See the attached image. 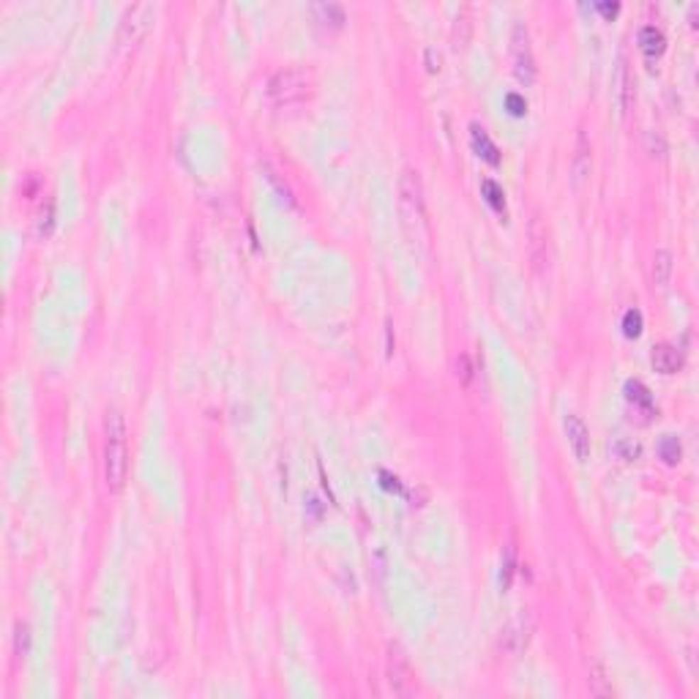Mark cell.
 Masks as SVG:
<instances>
[{
	"instance_id": "cell-1",
	"label": "cell",
	"mask_w": 699,
	"mask_h": 699,
	"mask_svg": "<svg viewBox=\"0 0 699 699\" xmlns=\"http://www.w3.org/2000/svg\"><path fill=\"white\" fill-rule=\"evenodd\" d=\"M129 475V432L121 410H109L104 421V487L121 492Z\"/></svg>"
},
{
	"instance_id": "cell-2",
	"label": "cell",
	"mask_w": 699,
	"mask_h": 699,
	"mask_svg": "<svg viewBox=\"0 0 699 699\" xmlns=\"http://www.w3.org/2000/svg\"><path fill=\"white\" fill-rule=\"evenodd\" d=\"M309 90H312V77H309V71L296 69V66L273 71V74L268 77V82H265V96H268L276 107L298 104V102H303V99L309 96Z\"/></svg>"
},
{
	"instance_id": "cell-3",
	"label": "cell",
	"mask_w": 699,
	"mask_h": 699,
	"mask_svg": "<svg viewBox=\"0 0 699 699\" xmlns=\"http://www.w3.org/2000/svg\"><path fill=\"white\" fill-rule=\"evenodd\" d=\"M153 3H134L126 9V14L121 19V28H118V47L129 50V47H137L145 33L151 31V22H153Z\"/></svg>"
},
{
	"instance_id": "cell-4",
	"label": "cell",
	"mask_w": 699,
	"mask_h": 699,
	"mask_svg": "<svg viewBox=\"0 0 699 699\" xmlns=\"http://www.w3.org/2000/svg\"><path fill=\"white\" fill-rule=\"evenodd\" d=\"M399 208L407 224H423V183L416 170H402L399 175Z\"/></svg>"
},
{
	"instance_id": "cell-5",
	"label": "cell",
	"mask_w": 699,
	"mask_h": 699,
	"mask_svg": "<svg viewBox=\"0 0 699 699\" xmlns=\"http://www.w3.org/2000/svg\"><path fill=\"white\" fill-rule=\"evenodd\" d=\"M385 675H388V686H391V691L396 697H410L416 691L413 669H410V661H407V656H404V650L399 645H388Z\"/></svg>"
},
{
	"instance_id": "cell-6",
	"label": "cell",
	"mask_w": 699,
	"mask_h": 699,
	"mask_svg": "<svg viewBox=\"0 0 699 699\" xmlns=\"http://www.w3.org/2000/svg\"><path fill=\"white\" fill-rule=\"evenodd\" d=\"M511 55H514V71L516 80L524 85L536 82V58H533V47H530V33L522 22L514 25V36H511Z\"/></svg>"
},
{
	"instance_id": "cell-7",
	"label": "cell",
	"mask_w": 699,
	"mask_h": 699,
	"mask_svg": "<svg viewBox=\"0 0 699 699\" xmlns=\"http://www.w3.org/2000/svg\"><path fill=\"white\" fill-rule=\"evenodd\" d=\"M536 629V620H533V612H519L506 629L500 631V647L511 653V656H519L524 647L530 645V636Z\"/></svg>"
},
{
	"instance_id": "cell-8",
	"label": "cell",
	"mask_w": 699,
	"mask_h": 699,
	"mask_svg": "<svg viewBox=\"0 0 699 699\" xmlns=\"http://www.w3.org/2000/svg\"><path fill=\"white\" fill-rule=\"evenodd\" d=\"M565 435H568V445L579 462L590 459V429L585 426V421L579 416H565Z\"/></svg>"
},
{
	"instance_id": "cell-9",
	"label": "cell",
	"mask_w": 699,
	"mask_h": 699,
	"mask_svg": "<svg viewBox=\"0 0 699 699\" xmlns=\"http://www.w3.org/2000/svg\"><path fill=\"white\" fill-rule=\"evenodd\" d=\"M571 173H574V186H582V180L590 175V142L582 131H579L577 140V153L571 161Z\"/></svg>"
},
{
	"instance_id": "cell-10",
	"label": "cell",
	"mask_w": 699,
	"mask_h": 699,
	"mask_svg": "<svg viewBox=\"0 0 699 699\" xmlns=\"http://www.w3.org/2000/svg\"><path fill=\"white\" fill-rule=\"evenodd\" d=\"M683 358L681 352L672 347V345H659L653 350V369L661 372V374H675L681 369Z\"/></svg>"
},
{
	"instance_id": "cell-11",
	"label": "cell",
	"mask_w": 699,
	"mask_h": 699,
	"mask_svg": "<svg viewBox=\"0 0 699 699\" xmlns=\"http://www.w3.org/2000/svg\"><path fill=\"white\" fill-rule=\"evenodd\" d=\"M530 257H533V265L541 271L546 262V227L541 224V219L530 222Z\"/></svg>"
},
{
	"instance_id": "cell-12",
	"label": "cell",
	"mask_w": 699,
	"mask_h": 699,
	"mask_svg": "<svg viewBox=\"0 0 699 699\" xmlns=\"http://www.w3.org/2000/svg\"><path fill=\"white\" fill-rule=\"evenodd\" d=\"M664 44H666L664 33H661L656 25H645V28L639 31V47H642V53H645L647 58L664 53Z\"/></svg>"
},
{
	"instance_id": "cell-13",
	"label": "cell",
	"mask_w": 699,
	"mask_h": 699,
	"mask_svg": "<svg viewBox=\"0 0 699 699\" xmlns=\"http://www.w3.org/2000/svg\"><path fill=\"white\" fill-rule=\"evenodd\" d=\"M472 145H475V151H481V156L487 158L489 164H500V151H497V145L489 140V134L481 126H472Z\"/></svg>"
},
{
	"instance_id": "cell-14",
	"label": "cell",
	"mask_w": 699,
	"mask_h": 699,
	"mask_svg": "<svg viewBox=\"0 0 699 699\" xmlns=\"http://www.w3.org/2000/svg\"><path fill=\"white\" fill-rule=\"evenodd\" d=\"M587 686H590V694H595V697H612L614 694L609 678H607V669L598 664V661L590 664V681H587Z\"/></svg>"
},
{
	"instance_id": "cell-15",
	"label": "cell",
	"mask_w": 699,
	"mask_h": 699,
	"mask_svg": "<svg viewBox=\"0 0 699 699\" xmlns=\"http://www.w3.org/2000/svg\"><path fill=\"white\" fill-rule=\"evenodd\" d=\"M672 276V251L669 249H659L653 254V281L664 287L666 281Z\"/></svg>"
},
{
	"instance_id": "cell-16",
	"label": "cell",
	"mask_w": 699,
	"mask_h": 699,
	"mask_svg": "<svg viewBox=\"0 0 699 699\" xmlns=\"http://www.w3.org/2000/svg\"><path fill=\"white\" fill-rule=\"evenodd\" d=\"M315 14L320 17V22L333 25V28H339L345 22V9L336 3H315Z\"/></svg>"
},
{
	"instance_id": "cell-17",
	"label": "cell",
	"mask_w": 699,
	"mask_h": 699,
	"mask_svg": "<svg viewBox=\"0 0 699 699\" xmlns=\"http://www.w3.org/2000/svg\"><path fill=\"white\" fill-rule=\"evenodd\" d=\"M626 396H629V402L639 404V407H645V410H650V407H653L650 391H647V388L639 383V380H629V383H626Z\"/></svg>"
},
{
	"instance_id": "cell-18",
	"label": "cell",
	"mask_w": 699,
	"mask_h": 699,
	"mask_svg": "<svg viewBox=\"0 0 699 699\" xmlns=\"http://www.w3.org/2000/svg\"><path fill=\"white\" fill-rule=\"evenodd\" d=\"M481 192L487 194V202H489L494 210H503V208H506V200H503L506 194H503V189H500V186H497L494 180H489V178H487V180L481 183Z\"/></svg>"
},
{
	"instance_id": "cell-19",
	"label": "cell",
	"mask_w": 699,
	"mask_h": 699,
	"mask_svg": "<svg viewBox=\"0 0 699 699\" xmlns=\"http://www.w3.org/2000/svg\"><path fill=\"white\" fill-rule=\"evenodd\" d=\"M617 80H620V107H623V109H629L631 107V80H629V69H626V63H620Z\"/></svg>"
},
{
	"instance_id": "cell-20",
	"label": "cell",
	"mask_w": 699,
	"mask_h": 699,
	"mask_svg": "<svg viewBox=\"0 0 699 699\" xmlns=\"http://www.w3.org/2000/svg\"><path fill=\"white\" fill-rule=\"evenodd\" d=\"M623 331L626 336H639L642 331V312L639 309H629L626 317H623Z\"/></svg>"
},
{
	"instance_id": "cell-21",
	"label": "cell",
	"mask_w": 699,
	"mask_h": 699,
	"mask_svg": "<svg viewBox=\"0 0 699 699\" xmlns=\"http://www.w3.org/2000/svg\"><path fill=\"white\" fill-rule=\"evenodd\" d=\"M661 459H664V462H669V465L681 459V443H678L675 437L666 435L664 440H661Z\"/></svg>"
},
{
	"instance_id": "cell-22",
	"label": "cell",
	"mask_w": 699,
	"mask_h": 699,
	"mask_svg": "<svg viewBox=\"0 0 699 699\" xmlns=\"http://www.w3.org/2000/svg\"><path fill=\"white\" fill-rule=\"evenodd\" d=\"M647 153L650 156H664L666 153V142L659 131H647Z\"/></svg>"
},
{
	"instance_id": "cell-23",
	"label": "cell",
	"mask_w": 699,
	"mask_h": 699,
	"mask_svg": "<svg viewBox=\"0 0 699 699\" xmlns=\"http://www.w3.org/2000/svg\"><path fill=\"white\" fill-rule=\"evenodd\" d=\"M28 653V626H17V656L22 659Z\"/></svg>"
},
{
	"instance_id": "cell-24",
	"label": "cell",
	"mask_w": 699,
	"mask_h": 699,
	"mask_svg": "<svg viewBox=\"0 0 699 699\" xmlns=\"http://www.w3.org/2000/svg\"><path fill=\"white\" fill-rule=\"evenodd\" d=\"M506 102H508V107H511V112H514V115H522L524 109H527V104H524V102L519 99V96H516V93H511Z\"/></svg>"
},
{
	"instance_id": "cell-25",
	"label": "cell",
	"mask_w": 699,
	"mask_h": 699,
	"mask_svg": "<svg viewBox=\"0 0 699 699\" xmlns=\"http://www.w3.org/2000/svg\"><path fill=\"white\" fill-rule=\"evenodd\" d=\"M598 11L612 17V14H617V3H598Z\"/></svg>"
}]
</instances>
